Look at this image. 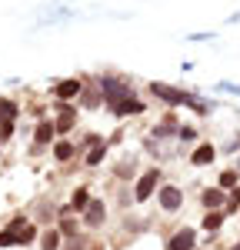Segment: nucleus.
Instances as JSON below:
<instances>
[{
	"label": "nucleus",
	"mask_w": 240,
	"mask_h": 250,
	"mask_svg": "<svg viewBox=\"0 0 240 250\" xmlns=\"http://www.w3.org/2000/svg\"><path fill=\"white\" fill-rule=\"evenodd\" d=\"M230 250H240V240H237V244H234V247H230Z\"/></svg>",
	"instance_id": "7c9ffc66"
},
{
	"label": "nucleus",
	"mask_w": 240,
	"mask_h": 250,
	"mask_svg": "<svg viewBox=\"0 0 240 250\" xmlns=\"http://www.w3.org/2000/svg\"><path fill=\"white\" fill-rule=\"evenodd\" d=\"M50 94L57 97L60 104H70V100H80V94H83V83H80L77 77H63L54 83V90Z\"/></svg>",
	"instance_id": "20e7f679"
},
{
	"label": "nucleus",
	"mask_w": 240,
	"mask_h": 250,
	"mask_svg": "<svg viewBox=\"0 0 240 250\" xmlns=\"http://www.w3.org/2000/svg\"><path fill=\"white\" fill-rule=\"evenodd\" d=\"M50 144H57V130H54V120H40L37 130H34V154L43 150V147H50Z\"/></svg>",
	"instance_id": "0eeeda50"
},
{
	"label": "nucleus",
	"mask_w": 240,
	"mask_h": 250,
	"mask_svg": "<svg viewBox=\"0 0 240 250\" xmlns=\"http://www.w3.org/2000/svg\"><path fill=\"white\" fill-rule=\"evenodd\" d=\"M10 134H14V124H0V144H7Z\"/></svg>",
	"instance_id": "bb28decb"
},
{
	"label": "nucleus",
	"mask_w": 240,
	"mask_h": 250,
	"mask_svg": "<svg viewBox=\"0 0 240 250\" xmlns=\"http://www.w3.org/2000/svg\"><path fill=\"white\" fill-rule=\"evenodd\" d=\"M103 157H107V140H103L100 147H90L87 157H83V164H87V167H100V164H103Z\"/></svg>",
	"instance_id": "a211bd4d"
},
{
	"label": "nucleus",
	"mask_w": 240,
	"mask_h": 250,
	"mask_svg": "<svg viewBox=\"0 0 240 250\" xmlns=\"http://www.w3.org/2000/svg\"><path fill=\"white\" fill-rule=\"evenodd\" d=\"M187 43H203V40H217V34H214V30H210V34H187Z\"/></svg>",
	"instance_id": "393cba45"
},
{
	"label": "nucleus",
	"mask_w": 240,
	"mask_h": 250,
	"mask_svg": "<svg viewBox=\"0 0 240 250\" xmlns=\"http://www.w3.org/2000/svg\"><path fill=\"white\" fill-rule=\"evenodd\" d=\"M200 204H203V210H223L227 207V193L220 190V187H203L200 190Z\"/></svg>",
	"instance_id": "1a4fd4ad"
},
{
	"label": "nucleus",
	"mask_w": 240,
	"mask_h": 250,
	"mask_svg": "<svg viewBox=\"0 0 240 250\" xmlns=\"http://www.w3.org/2000/svg\"><path fill=\"white\" fill-rule=\"evenodd\" d=\"M147 90L157 97L160 104H167L170 110H177V107H194V100H197V90H180V87L160 83V80H154V83H150Z\"/></svg>",
	"instance_id": "f257e3e1"
},
{
	"label": "nucleus",
	"mask_w": 240,
	"mask_h": 250,
	"mask_svg": "<svg viewBox=\"0 0 240 250\" xmlns=\"http://www.w3.org/2000/svg\"><path fill=\"white\" fill-rule=\"evenodd\" d=\"M217 90H230V94H237V97H240V83H234V80H220Z\"/></svg>",
	"instance_id": "a878e982"
},
{
	"label": "nucleus",
	"mask_w": 240,
	"mask_h": 250,
	"mask_svg": "<svg viewBox=\"0 0 240 250\" xmlns=\"http://www.w3.org/2000/svg\"><path fill=\"white\" fill-rule=\"evenodd\" d=\"M67 250H87V244H83V237H74V240H70V247Z\"/></svg>",
	"instance_id": "c85d7f7f"
},
{
	"label": "nucleus",
	"mask_w": 240,
	"mask_h": 250,
	"mask_svg": "<svg viewBox=\"0 0 240 250\" xmlns=\"http://www.w3.org/2000/svg\"><path fill=\"white\" fill-rule=\"evenodd\" d=\"M57 230H60V237H70V240H74V237H77V220H74V217H63L57 224Z\"/></svg>",
	"instance_id": "6ab92c4d"
},
{
	"label": "nucleus",
	"mask_w": 240,
	"mask_h": 250,
	"mask_svg": "<svg viewBox=\"0 0 240 250\" xmlns=\"http://www.w3.org/2000/svg\"><path fill=\"white\" fill-rule=\"evenodd\" d=\"M54 130H57V134H70V130H74V114H60L57 120H54Z\"/></svg>",
	"instance_id": "412c9836"
},
{
	"label": "nucleus",
	"mask_w": 240,
	"mask_h": 250,
	"mask_svg": "<svg viewBox=\"0 0 240 250\" xmlns=\"http://www.w3.org/2000/svg\"><path fill=\"white\" fill-rule=\"evenodd\" d=\"M223 213H227V217L240 213V187H237V190H230V193H227V207H223Z\"/></svg>",
	"instance_id": "aec40b11"
},
{
	"label": "nucleus",
	"mask_w": 240,
	"mask_h": 250,
	"mask_svg": "<svg viewBox=\"0 0 240 250\" xmlns=\"http://www.w3.org/2000/svg\"><path fill=\"white\" fill-rule=\"evenodd\" d=\"M74 213H87V207H90V190L87 187H77V190L70 193V204H67Z\"/></svg>",
	"instance_id": "2eb2a0df"
},
{
	"label": "nucleus",
	"mask_w": 240,
	"mask_h": 250,
	"mask_svg": "<svg viewBox=\"0 0 240 250\" xmlns=\"http://www.w3.org/2000/svg\"><path fill=\"white\" fill-rule=\"evenodd\" d=\"M20 117V107L14 100H7V97H0V124H14Z\"/></svg>",
	"instance_id": "dca6fc26"
},
{
	"label": "nucleus",
	"mask_w": 240,
	"mask_h": 250,
	"mask_svg": "<svg viewBox=\"0 0 240 250\" xmlns=\"http://www.w3.org/2000/svg\"><path fill=\"white\" fill-rule=\"evenodd\" d=\"M0 247H17V233L10 230V227L0 230Z\"/></svg>",
	"instance_id": "5701e85b"
},
{
	"label": "nucleus",
	"mask_w": 240,
	"mask_h": 250,
	"mask_svg": "<svg viewBox=\"0 0 240 250\" xmlns=\"http://www.w3.org/2000/svg\"><path fill=\"white\" fill-rule=\"evenodd\" d=\"M40 247L43 250H60V230L57 227H47V230L40 233Z\"/></svg>",
	"instance_id": "f3484780"
},
{
	"label": "nucleus",
	"mask_w": 240,
	"mask_h": 250,
	"mask_svg": "<svg viewBox=\"0 0 240 250\" xmlns=\"http://www.w3.org/2000/svg\"><path fill=\"white\" fill-rule=\"evenodd\" d=\"M114 117H130V114H143L147 110V104L143 100H137V97H123V100H117L114 107H107Z\"/></svg>",
	"instance_id": "9d476101"
},
{
	"label": "nucleus",
	"mask_w": 240,
	"mask_h": 250,
	"mask_svg": "<svg viewBox=\"0 0 240 250\" xmlns=\"http://www.w3.org/2000/svg\"><path fill=\"white\" fill-rule=\"evenodd\" d=\"M160 187V167H147L134 184V204H147Z\"/></svg>",
	"instance_id": "f03ea898"
},
{
	"label": "nucleus",
	"mask_w": 240,
	"mask_h": 250,
	"mask_svg": "<svg viewBox=\"0 0 240 250\" xmlns=\"http://www.w3.org/2000/svg\"><path fill=\"white\" fill-rule=\"evenodd\" d=\"M177 140H180V144H194V140H197V127H190V124L183 127V124H180V134H177Z\"/></svg>",
	"instance_id": "4be33fe9"
},
{
	"label": "nucleus",
	"mask_w": 240,
	"mask_h": 250,
	"mask_svg": "<svg viewBox=\"0 0 240 250\" xmlns=\"http://www.w3.org/2000/svg\"><path fill=\"white\" fill-rule=\"evenodd\" d=\"M227 23H240V14H230V17H227Z\"/></svg>",
	"instance_id": "c756f323"
},
{
	"label": "nucleus",
	"mask_w": 240,
	"mask_h": 250,
	"mask_svg": "<svg viewBox=\"0 0 240 250\" xmlns=\"http://www.w3.org/2000/svg\"><path fill=\"white\" fill-rule=\"evenodd\" d=\"M217 187H220L223 193L237 190V187H240V170H237V167H227V170H220V177H217Z\"/></svg>",
	"instance_id": "f8f14e48"
},
{
	"label": "nucleus",
	"mask_w": 240,
	"mask_h": 250,
	"mask_svg": "<svg viewBox=\"0 0 240 250\" xmlns=\"http://www.w3.org/2000/svg\"><path fill=\"white\" fill-rule=\"evenodd\" d=\"M130 170H134V157H130V160H123V164L117 167V177H120V180H130V177H134Z\"/></svg>",
	"instance_id": "b1692460"
},
{
	"label": "nucleus",
	"mask_w": 240,
	"mask_h": 250,
	"mask_svg": "<svg viewBox=\"0 0 240 250\" xmlns=\"http://www.w3.org/2000/svg\"><path fill=\"white\" fill-rule=\"evenodd\" d=\"M80 107H83V110H97V107H103V94H100V87H83V94H80Z\"/></svg>",
	"instance_id": "ddd939ff"
},
{
	"label": "nucleus",
	"mask_w": 240,
	"mask_h": 250,
	"mask_svg": "<svg viewBox=\"0 0 240 250\" xmlns=\"http://www.w3.org/2000/svg\"><path fill=\"white\" fill-rule=\"evenodd\" d=\"M223 220H227V213H223V210H210V213H203V220H200V230H207V233H220Z\"/></svg>",
	"instance_id": "4468645a"
},
{
	"label": "nucleus",
	"mask_w": 240,
	"mask_h": 250,
	"mask_svg": "<svg viewBox=\"0 0 240 250\" xmlns=\"http://www.w3.org/2000/svg\"><path fill=\"white\" fill-rule=\"evenodd\" d=\"M107 224V204L103 200H90V207L83 213V227H90V230H100Z\"/></svg>",
	"instance_id": "6e6552de"
},
{
	"label": "nucleus",
	"mask_w": 240,
	"mask_h": 250,
	"mask_svg": "<svg viewBox=\"0 0 240 250\" xmlns=\"http://www.w3.org/2000/svg\"><path fill=\"white\" fill-rule=\"evenodd\" d=\"M167 250H197V227H180L170 233Z\"/></svg>",
	"instance_id": "39448f33"
},
{
	"label": "nucleus",
	"mask_w": 240,
	"mask_h": 250,
	"mask_svg": "<svg viewBox=\"0 0 240 250\" xmlns=\"http://www.w3.org/2000/svg\"><path fill=\"white\" fill-rule=\"evenodd\" d=\"M157 204L163 213H177L183 207V190H180L177 184H160L157 187Z\"/></svg>",
	"instance_id": "7ed1b4c3"
},
{
	"label": "nucleus",
	"mask_w": 240,
	"mask_h": 250,
	"mask_svg": "<svg viewBox=\"0 0 240 250\" xmlns=\"http://www.w3.org/2000/svg\"><path fill=\"white\" fill-rule=\"evenodd\" d=\"M237 150H240V134L234 137V140H230L227 147H223V154H237Z\"/></svg>",
	"instance_id": "cd10ccee"
},
{
	"label": "nucleus",
	"mask_w": 240,
	"mask_h": 250,
	"mask_svg": "<svg viewBox=\"0 0 240 250\" xmlns=\"http://www.w3.org/2000/svg\"><path fill=\"white\" fill-rule=\"evenodd\" d=\"M190 167H210L214 160H217V147L210 144V140H203V144H197L194 150H190Z\"/></svg>",
	"instance_id": "423d86ee"
},
{
	"label": "nucleus",
	"mask_w": 240,
	"mask_h": 250,
	"mask_svg": "<svg viewBox=\"0 0 240 250\" xmlns=\"http://www.w3.org/2000/svg\"><path fill=\"white\" fill-rule=\"evenodd\" d=\"M80 150H83V147L74 144V140H57V144H54V160H57V164H70Z\"/></svg>",
	"instance_id": "9b49d317"
}]
</instances>
